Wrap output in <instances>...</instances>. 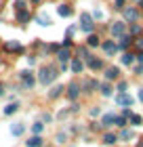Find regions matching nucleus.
I'll return each instance as SVG.
<instances>
[{"label": "nucleus", "instance_id": "nucleus-1", "mask_svg": "<svg viewBox=\"0 0 143 147\" xmlns=\"http://www.w3.org/2000/svg\"><path fill=\"white\" fill-rule=\"evenodd\" d=\"M57 76H59V74H57L55 67H42V69H40V74H38V80H40V84L46 86V84H51Z\"/></svg>", "mask_w": 143, "mask_h": 147}, {"label": "nucleus", "instance_id": "nucleus-2", "mask_svg": "<svg viewBox=\"0 0 143 147\" xmlns=\"http://www.w3.org/2000/svg\"><path fill=\"white\" fill-rule=\"evenodd\" d=\"M80 28H82L86 34H93L95 23H93V17L88 15V13H82V15H80Z\"/></svg>", "mask_w": 143, "mask_h": 147}, {"label": "nucleus", "instance_id": "nucleus-3", "mask_svg": "<svg viewBox=\"0 0 143 147\" xmlns=\"http://www.w3.org/2000/svg\"><path fill=\"white\" fill-rule=\"evenodd\" d=\"M124 34H126V23L124 21H116L112 25V36L114 38H122Z\"/></svg>", "mask_w": 143, "mask_h": 147}, {"label": "nucleus", "instance_id": "nucleus-4", "mask_svg": "<svg viewBox=\"0 0 143 147\" xmlns=\"http://www.w3.org/2000/svg\"><path fill=\"white\" fill-rule=\"evenodd\" d=\"M19 78H21V82H23V88H32L34 82H36V80H34V76H32V71H28V69L19 74Z\"/></svg>", "mask_w": 143, "mask_h": 147}, {"label": "nucleus", "instance_id": "nucleus-5", "mask_svg": "<svg viewBox=\"0 0 143 147\" xmlns=\"http://www.w3.org/2000/svg\"><path fill=\"white\" fill-rule=\"evenodd\" d=\"M116 103H118V105H124V107H131V105H133V97L126 95V92H120V95L116 97Z\"/></svg>", "mask_w": 143, "mask_h": 147}, {"label": "nucleus", "instance_id": "nucleus-6", "mask_svg": "<svg viewBox=\"0 0 143 147\" xmlns=\"http://www.w3.org/2000/svg\"><path fill=\"white\" fill-rule=\"evenodd\" d=\"M78 92H80V86L76 82H72L70 86H67V97H70L72 101H76V99H78Z\"/></svg>", "mask_w": 143, "mask_h": 147}, {"label": "nucleus", "instance_id": "nucleus-7", "mask_svg": "<svg viewBox=\"0 0 143 147\" xmlns=\"http://www.w3.org/2000/svg\"><path fill=\"white\" fill-rule=\"evenodd\" d=\"M4 51H9V53H23V46L13 40V42H6L4 44Z\"/></svg>", "mask_w": 143, "mask_h": 147}, {"label": "nucleus", "instance_id": "nucleus-8", "mask_svg": "<svg viewBox=\"0 0 143 147\" xmlns=\"http://www.w3.org/2000/svg\"><path fill=\"white\" fill-rule=\"evenodd\" d=\"M23 132H25V126H23L21 122H17V124L11 126V135H13V137H21Z\"/></svg>", "mask_w": 143, "mask_h": 147}, {"label": "nucleus", "instance_id": "nucleus-9", "mask_svg": "<svg viewBox=\"0 0 143 147\" xmlns=\"http://www.w3.org/2000/svg\"><path fill=\"white\" fill-rule=\"evenodd\" d=\"M103 51L107 53V55H112V53L118 51V44H116L114 40H107V42H103Z\"/></svg>", "mask_w": 143, "mask_h": 147}, {"label": "nucleus", "instance_id": "nucleus-10", "mask_svg": "<svg viewBox=\"0 0 143 147\" xmlns=\"http://www.w3.org/2000/svg\"><path fill=\"white\" fill-rule=\"evenodd\" d=\"M86 63H88V67H91V69H95V71L103 67V63H101L99 59H95V57H88V59H86Z\"/></svg>", "mask_w": 143, "mask_h": 147}, {"label": "nucleus", "instance_id": "nucleus-11", "mask_svg": "<svg viewBox=\"0 0 143 147\" xmlns=\"http://www.w3.org/2000/svg\"><path fill=\"white\" fill-rule=\"evenodd\" d=\"M57 13H59V17H70L72 15V9L67 4H59L57 6Z\"/></svg>", "mask_w": 143, "mask_h": 147}, {"label": "nucleus", "instance_id": "nucleus-12", "mask_svg": "<svg viewBox=\"0 0 143 147\" xmlns=\"http://www.w3.org/2000/svg\"><path fill=\"white\" fill-rule=\"evenodd\" d=\"M57 57H59L61 63H67V59H70L72 55H70V51H67V49H59L57 51Z\"/></svg>", "mask_w": 143, "mask_h": 147}, {"label": "nucleus", "instance_id": "nucleus-13", "mask_svg": "<svg viewBox=\"0 0 143 147\" xmlns=\"http://www.w3.org/2000/svg\"><path fill=\"white\" fill-rule=\"evenodd\" d=\"M137 11H135V9H126L124 11V19H126V21H137Z\"/></svg>", "mask_w": 143, "mask_h": 147}, {"label": "nucleus", "instance_id": "nucleus-14", "mask_svg": "<svg viewBox=\"0 0 143 147\" xmlns=\"http://www.w3.org/2000/svg\"><path fill=\"white\" fill-rule=\"evenodd\" d=\"M118 74H120V69H118V67H107L105 78H107V80H116V78H118Z\"/></svg>", "mask_w": 143, "mask_h": 147}, {"label": "nucleus", "instance_id": "nucleus-15", "mask_svg": "<svg viewBox=\"0 0 143 147\" xmlns=\"http://www.w3.org/2000/svg\"><path fill=\"white\" fill-rule=\"evenodd\" d=\"M42 145V139H40V135H34L30 141H28V147H40Z\"/></svg>", "mask_w": 143, "mask_h": 147}, {"label": "nucleus", "instance_id": "nucleus-16", "mask_svg": "<svg viewBox=\"0 0 143 147\" xmlns=\"http://www.w3.org/2000/svg\"><path fill=\"white\" fill-rule=\"evenodd\" d=\"M82 67H84V63L80 61V59H74V61H72V71H74V74L82 71Z\"/></svg>", "mask_w": 143, "mask_h": 147}, {"label": "nucleus", "instance_id": "nucleus-17", "mask_svg": "<svg viewBox=\"0 0 143 147\" xmlns=\"http://www.w3.org/2000/svg\"><path fill=\"white\" fill-rule=\"evenodd\" d=\"M19 109V103H11V105H6L4 107V116H13V113H15Z\"/></svg>", "mask_w": 143, "mask_h": 147}, {"label": "nucleus", "instance_id": "nucleus-18", "mask_svg": "<svg viewBox=\"0 0 143 147\" xmlns=\"http://www.w3.org/2000/svg\"><path fill=\"white\" fill-rule=\"evenodd\" d=\"M114 118H116L114 113H105V116H103V120H101V124H103L105 128H107V126H112V124H114Z\"/></svg>", "mask_w": 143, "mask_h": 147}, {"label": "nucleus", "instance_id": "nucleus-19", "mask_svg": "<svg viewBox=\"0 0 143 147\" xmlns=\"http://www.w3.org/2000/svg\"><path fill=\"white\" fill-rule=\"evenodd\" d=\"M116 141H118V137H116V135H112V132H105V137H103V143H105V145H114Z\"/></svg>", "mask_w": 143, "mask_h": 147}, {"label": "nucleus", "instance_id": "nucleus-20", "mask_svg": "<svg viewBox=\"0 0 143 147\" xmlns=\"http://www.w3.org/2000/svg\"><path fill=\"white\" fill-rule=\"evenodd\" d=\"M17 19H19V21H21V23H25V21H30V13L25 11V9H21V11L17 13Z\"/></svg>", "mask_w": 143, "mask_h": 147}, {"label": "nucleus", "instance_id": "nucleus-21", "mask_svg": "<svg viewBox=\"0 0 143 147\" xmlns=\"http://www.w3.org/2000/svg\"><path fill=\"white\" fill-rule=\"evenodd\" d=\"M135 61V55H133V53H124V55H122V63H124V65H131Z\"/></svg>", "mask_w": 143, "mask_h": 147}, {"label": "nucleus", "instance_id": "nucleus-22", "mask_svg": "<svg viewBox=\"0 0 143 147\" xmlns=\"http://www.w3.org/2000/svg\"><path fill=\"white\" fill-rule=\"evenodd\" d=\"M42 130H44V124H42V122H36V124L32 126V132H34V135H40Z\"/></svg>", "mask_w": 143, "mask_h": 147}, {"label": "nucleus", "instance_id": "nucleus-23", "mask_svg": "<svg viewBox=\"0 0 143 147\" xmlns=\"http://www.w3.org/2000/svg\"><path fill=\"white\" fill-rule=\"evenodd\" d=\"M61 92H63V86H55V88L49 92V97H51V99H55V97H59V95H61Z\"/></svg>", "mask_w": 143, "mask_h": 147}, {"label": "nucleus", "instance_id": "nucleus-24", "mask_svg": "<svg viewBox=\"0 0 143 147\" xmlns=\"http://www.w3.org/2000/svg\"><path fill=\"white\" fill-rule=\"evenodd\" d=\"M38 23L40 25H51V17L49 15H38Z\"/></svg>", "mask_w": 143, "mask_h": 147}, {"label": "nucleus", "instance_id": "nucleus-25", "mask_svg": "<svg viewBox=\"0 0 143 147\" xmlns=\"http://www.w3.org/2000/svg\"><path fill=\"white\" fill-rule=\"evenodd\" d=\"M114 124H116V126H124V124H126V118H124V116H116V118H114Z\"/></svg>", "mask_w": 143, "mask_h": 147}, {"label": "nucleus", "instance_id": "nucleus-26", "mask_svg": "<svg viewBox=\"0 0 143 147\" xmlns=\"http://www.w3.org/2000/svg\"><path fill=\"white\" fill-rule=\"evenodd\" d=\"M97 44H99V36L91 34V36H88V46H97Z\"/></svg>", "mask_w": 143, "mask_h": 147}, {"label": "nucleus", "instance_id": "nucleus-27", "mask_svg": "<svg viewBox=\"0 0 143 147\" xmlns=\"http://www.w3.org/2000/svg\"><path fill=\"white\" fill-rule=\"evenodd\" d=\"M101 92H103L105 97H110L112 95V86L110 84H101Z\"/></svg>", "mask_w": 143, "mask_h": 147}, {"label": "nucleus", "instance_id": "nucleus-28", "mask_svg": "<svg viewBox=\"0 0 143 147\" xmlns=\"http://www.w3.org/2000/svg\"><path fill=\"white\" fill-rule=\"evenodd\" d=\"M78 57H80V59H88L91 55H88V51H86L84 46H82V49H78Z\"/></svg>", "mask_w": 143, "mask_h": 147}, {"label": "nucleus", "instance_id": "nucleus-29", "mask_svg": "<svg viewBox=\"0 0 143 147\" xmlns=\"http://www.w3.org/2000/svg\"><path fill=\"white\" fill-rule=\"evenodd\" d=\"M97 86H99V84L95 82V80H88V82H86V90L91 92V90H95V88H97Z\"/></svg>", "mask_w": 143, "mask_h": 147}, {"label": "nucleus", "instance_id": "nucleus-30", "mask_svg": "<svg viewBox=\"0 0 143 147\" xmlns=\"http://www.w3.org/2000/svg\"><path fill=\"white\" fill-rule=\"evenodd\" d=\"M120 139L128 141V139H133V132H131V130H122V132H120Z\"/></svg>", "mask_w": 143, "mask_h": 147}, {"label": "nucleus", "instance_id": "nucleus-31", "mask_svg": "<svg viewBox=\"0 0 143 147\" xmlns=\"http://www.w3.org/2000/svg\"><path fill=\"white\" fill-rule=\"evenodd\" d=\"M131 122H133V126H139V124H141V116L133 113V116H131Z\"/></svg>", "mask_w": 143, "mask_h": 147}, {"label": "nucleus", "instance_id": "nucleus-32", "mask_svg": "<svg viewBox=\"0 0 143 147\" xmlns=\"http://www.w3.org/2000/svg\"><path fill=\"white\" fill-rule=\"evenodd\" d=\"M128 42H131V38H128V36L124 34V36H122V40H120V46H122V49H126V46H128Z\"/></svg>", "mask_w": 143, "mask_h": 147}, {"label": "nucleus", "instance_id": "nucleus-33", "mask_svg": "<svg viewBox=\"0 0 143 147\" xmlns=\"http://www.w3.org/2000/svg\"><path fill=\"white\" fill-rule=\"evenodd\" d=\"M114 9L122 11V9H124V0H116V2H114Z\"/></svg>", "mask_w": 143, "mask_h": 147}, {"label": "nucleus", "instance_id": "nucleus-34", "mask_svg": "<svg viewBox=\"0 0 143 147\" xmlns=\"http://www.w3.org/2000/svg\"><path fill=\"white\" fill-rule=\"evenodd\" d=\"M135 46H137L139 53H141V51H143V38H137V40H135Z\"/></svg>", "mask_w": 143, "mask_h": 147}, {"label": "nucleus", "instance_id": "nucleus-35", "mask_svg": "<svg viewBox=\"0 0 143 147\" xmlns=\"http://www.w3.org/2000/svg\"><path fill=\"white\" fill-rule=\"evenodd\" d=\"M15 6H17V11L25 9V0H17V2H15Z\"/></svg>", "mask_w": 143, "mask_h": 147}, {"label": "nucleus", "instance_id": "nucleus-36", "mask_svg": "<svg viewBox=\"0 0 143 147\" xmlns=\"http://www.w3.org/2000/svg\"><path fill=\"white\" fill-rule=\"evenodd\" d=\"M99 113H101L99 107H97V109H91V116H93V118H95V116H99Z\"/></svg>", "mask_w": 143, "mask_h": 147}, {"label": "nucleus", "instance_id": "nucleus-37", "mask_svg": "<svg viewBox=\"0 0 143 147\" xmlns=\"http://www.w3.org/2000/svg\"><path fill=\"white\" fill-rule=\"evenodd\" d=\"M70 44H72V40H70V36H67V38L63 40V46H65V49H67V46H70Z\"/></svg>", "mask_w": 143, "mask_h": 147}, {"label": "nucleus", "instance_id": "nucleus-38", "mask_svg": "<svg viewBox=\"0 0 143 147\" xmlns=\"http://www.w3.org/2000/svg\"><path fill=\"white\" fill-rule=\"evenodd\" d=\"M124 88H126V84H124V82H120V84H118V90H120V92H124Z\"/></svg>", "mask_w": 143, "mask_h": 147}, {"label": "nucleus", "instance_id": "nucleus-39", "mask_svg": "<svg viewBox=\"0 0 143 147\" xmlns=\"http://www.w3.org/2000/svg\"><path fill=\"white\" fill-rule=\"evenodd\" d=\"M137 59H139V61L143 63V51H141V53H139V55H137Z\"/></svg>", "mask_w": 143, "mask_h": 147}, {"label": "nucleus", "instance_id": "nucleus-40", "mask_svg": "<svg viewBox=\"0 0 143 147\" xmlns=\"http://www.w3.org/2000/svg\"><path fill=\"white\" fill-rule=\"evenodd\" d=\"M139 101H141V103H143V88H141V90H139Z\"/></svg>", "mask_w": 143, "mask_h": 147}, {"label": "nucleus", "instance_id": "nucleus-41", "mask_svg": "<svg viewBox=\"0 0 143 147\" xmlns=\"http://www.w3.org/2000/svg\"><path fill=\"white\" fill-rule=\"evenodd\" d=\"M2 92H4V88H2V84H0V95H2Z\"/></svg>", "mask_w": 143, "mask_h": 147}, {"label": "nucleus", "instance_id": "nucleus-42", "mask_svg": "<svg viewBox=\"0 0 143 147\" xmlns=\"http://www.w3.org/2000/svg\"><path fill=\"white\" fill-rule=\"evenodd\" d=\"M139 6H143V0H139Z\"/></svg>", "mask_w": 143, "mask_h": 147}, {"label": "nucleus", "instance_id": "nucleus-43", "mask_svg": "<svg viewBox=\"0 0 143 147\" xmlns=\"http://www.w3.org/2000/svg\"><path fill=\"white\" fill-rule=\"evenodd\" d=\"M137 147H143V141H141V143H139V145H137Z\"/></svg>", "mask_w": 143, "mask_h": 147}, {"label": "nucleus", "instance_id": "nucleus-44", "mask_svg": "<svg viewBox=\"0 0 143 147\" xmlns=\"http://www.w3.org/2000/svg\"><path fill=\"white\" fill-rule=\"evenodd\" d=\"M32 2H40V0H32Z\"/></svg>", "mask_w": 143, "mask_h": 147}]
</instances>
